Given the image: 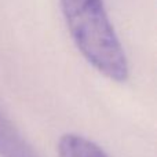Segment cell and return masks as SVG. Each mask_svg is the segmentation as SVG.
Returning a JSON list of instances; mask_svg holds the SVG:
<instances>
[{
  "label": "cell",
  "mask_w": 157,
  "mask_h": 157,
  "mask_svg": "<svg viewBox=\"0 0 157 157\" xmlns=\"http://www.w3.org/2000/svg\"><path fill=\"white\" fill-rule=\"evenodd\" d=\"M0 157H37L17 127L0 113Z\"/></svg>",
  "instance_id": "7a4b0ae2"
},
{
  "label": "cell",
  "mask_w": 157,
  "mask_h": 157,
  "mask_svg": "<svg viewBox=\"0 0 157 157\" xmlns=\"http://www.w3.org/2000/svg\"><path fill=\"white\" fill-rule=\"evenodd\" d=\"M57 152L59 157H110L98 144L76 132L63 134L58 139Z\"/></svg>",
  "instance_id": "3957f363"
},
{
  "label": "cell",
  "mask_w": 157,
  "mask_h": 157,
  "mask_svg": "<svg viewBox=\"0 0 157 157\" xmlns=\"http://www.w3.org/2000/svg\"><path fill=\"white\" fill-rule=\"evenodd\" d=\"M72 40L83 58L116 83L130 77V63L103 0H59Z\"/></svg>",
  "instance_id": "6da1fadb"
}]
</instances>
